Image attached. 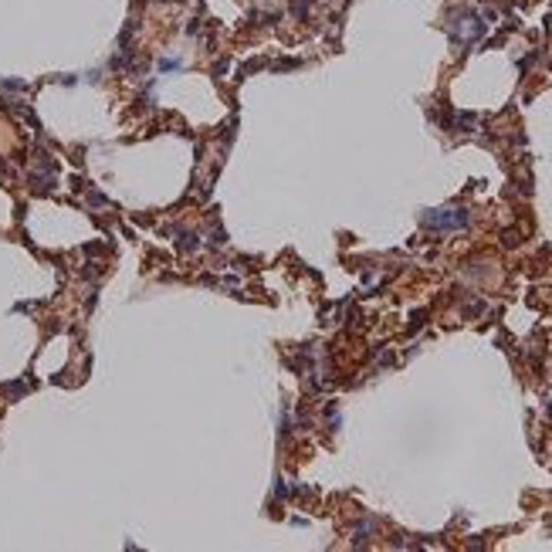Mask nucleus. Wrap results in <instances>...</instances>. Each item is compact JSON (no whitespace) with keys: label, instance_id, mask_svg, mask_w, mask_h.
<instances>
[{"label":"nucleus","instance_id":"nucleus-1","mask_svg":"<svg viewBox=\"0 0 552 552\" xmlns=\"http://www.w3.org/2000/svg\"><path fill=\"white\" fill-rule=\"evenodd\" d=\"M444 217H427V224H434V227H464L467 224V217H464V210H440Z\"/></svg>","mask_w":552,"mask_h":552}]
</instances>
